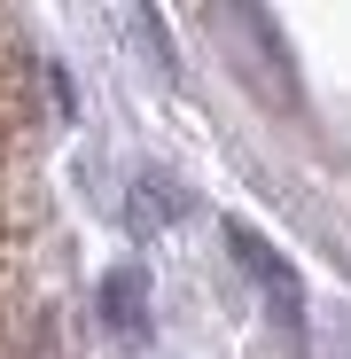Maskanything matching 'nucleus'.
I'll return each instance as SVG.
<instances>
[{
  "mask_svg": "<svg viewBox=\"0 0 351 359\" xmlns=\"http://www.w3.org/2000/svg\"><path fill=\"white\" fill-rule=\"evenodd\" d=\"M102 305H109L117 328H141V273H109L102 281Z\"/></svg>",
  "mask_w": 351,
  "mask_h": 359,
  "instance_id": "obj_2",
  "label": "nucleus"
},
{
  "mask_svg": "<svg viewBox=\"0 0 351 359\" xmlns=\"http://www.w3.org/2000/svg\"><path fill=\"white\" fill-rule=\"evenodd\" d=\"M226 243H234V266H242V273L266 289L273 320H297V313H305V289H297V273H289V266L273 258V243H266V234H250V226H226Z\"/></svg>",
  "mask_w": 351,
  "mask_h": 359,
  "instance_id": "obj_1",
  "label": "nucleus"
}]
</instances>
